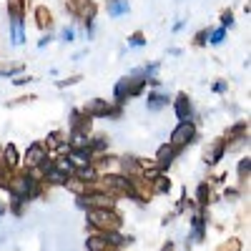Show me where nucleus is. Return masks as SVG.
Listing matches in <instances>:
<instances>
[{
	"mask_svg": "<svg viewBox=\"0 0 251 251\" xmlns=\"http://www.w3.org/2000/svg\"><path fill=\"white\" fill-rule=\"evenodd\" d=\"M214 91H216V93H221V91H226V83H216V86H214Z\"/></svg>",
	"mask_w": 251,
	"mask_h": 251,
	"instance_id": "obj_26",
	"label": "nucleus"
},
{
	"mask_svg": "<svg viewBox=\"0 0 251 251\" xmlns=\"http://www.w3.org/2000/svg\"><path fill=\"white\" fill-rule=\"evenodd\" d=\"M108 103L103 100V98H93V100H88L86 106H83V113H88L91 118H96V116H108Z\"/></svg>",
	"mask_w": 251,
	"mask_h": 251,
	"instance_id": "obj_7",
	"label": "nucleus"
},
{
	"mask_svg": "<svg viewBox=\"0 0 251 251\" xmlns=\"http://www.w3.org/2000/svg\"><path fill=\"white\" fill-rule=\"evenodd\" d=\"M35 23H38L40 30H50V28H53V15H50V10L40 5V8L35 10Z\"/></svg>",
	"mask_w": 251,
	"mask_h": 251,
	"instance_id": "obj_12",
	"label": "nucleus"
},
{
	"mask_svg": "<svg viewBox=\"0 0 251 251\" xmlns=\"http://www.w3.org/2000/svg\"><path fill=\"white\" fill-rule=\"evenodd\" d=\"M161 251H176V246H174V244H171V241H169V244H166V246H163V249H161Z\"/></svg>",
	"mask_w": 251,
	"mask_h": 251,
	"instance_id": "obj_27",
	"label": "nucleus"
},
{
	"mask_svg": "<svg viewBox=\"0 0 251 251\" xmlns=\"http://www.w3.org/2000/svg\"><path fill=\"white\" fill-rule=\"evenodd\" d=\"M241 246H244V244H241V239H239V236H231L228 241H224L216 251H241Z\"/></svg>",
	"mask_w": 251,
	"mask_h": 251,
	"instance_id": "obj_20",
	"label": "nucleus"
},
{
	"mask_svg": "<svg viewBox=\"0 0 251 251\" xmlns=\"http://www.w3.org/2000/svg\"><path fill=\"white\" fill-rule=\"evenodd\" d=\"M208 203H211V183L203 181L196 188V208H206Z\"/></svg>",
	"mask_w": 251,
	"mask_h": 251,
	"instance_id": "obj_10",
	"label": "nucleus"
},
{
	"mask_svg": "<svg viewBox=\"0 0 251 251\" xmlns=\"http://www.w3.org/2000/svg\"><path fill=\"white\" fill-rule=\"evenodd\" d=\"M63 143H66V136H63L60 131H53V133L46 138V149H48V151H58Z\"/></svg>",
	"mask_w": 251,
	"mask_h": 251,
	"instance_id": "obj_18",
	"label": "nucleus"
},
{
	"mask_svg": "<svg viewBox=\"0 0 251 251\" xmlns=\"http://www.w3.org/2000/svg\"><path fill=\"white\" fill-rule=\"evenodd\" d=\"M123 224L121 214L116 208H91L86 216V228L91 234H106V231H118Z\"/></svg>",
	"mask_w": 251,
	"mask_h": 251,
	"instance_id": "obj_1",
	"label": "nucleus"
},
{
	"mask_svg": "<svg viewBox=\"0 0 251 251\" xmlns=\"http://www.w3.org/2000/svg\"><path fill=\"white\" fill-rule=\"evenodd\" d=\"M106 8H108V13H111L113 18H118V15H123V13H128V0H108Z\"/></svg>",
	"mask_w": 251,
	"mask_h": 251,
	"instance_id": "obj_15",
	"label": "nucleus"
},
{
	"mask_svg": "<svg viewBox=\"0 0 251 251\" xmlns=\"http://www.w3.org/2000/svg\"><path fill=\"white\" fill-rule=\"evenodd\" d=\"M224 196H226V199H236V196H239V188H226Z\"/></svg>",
	"mask_w": 251,
	"mask_h": 251,
	"instance_id": "obj_25",
	"label": "nucleus"
},
{
	"mask_svg": "<svg viewBox=\"0 0 251 251\" xmlns=\"http://www.w3.org/2000/svg\"><path fill=\"white\" fill-rule=\"evenodd\" d=\"M224 38H226V28H219V30H214V33H208V43L219 46V43H221Z\"/></svg>",
	"mask_w": 251,
	"mask_h": 251,
	"instance_id": "obj_21",
	"label": "nucleus"
},
{
	"mask_svg": "<svg viewBox=\"0 0 251 251\" xmlns=\"http://www.w3.org/2000/svg\"><path fill=\"white\" fill-rule=\"evenodd\" d=\"M3 161L10 166V169H18V163H20V153H18V149L13 143H8L5 146V151H3Z\"/></svg>",
	"mask_w": 251,
	"mask_h": 251,
	"instance_id": "obj_13",
	"label": "nucleus"
},
{
	"mask_svg": "<svg viewBox=\"0 0 251 251\" xmlns=\"http://www.w3.org/2000/svg\"><path fill=\"white\" fill-rule=\"evenodd\" d=\"M176 156H178V149H176L174 143H166V146H161V149L156 151V158L153 161H156V166H158L161 171H166L176 161Z\"/></svg>",
	"mask_w": 251,
	"mask_h": 251,
	"instance_id": "obj_5",
	"label": "nucleus"
},
{
	"mask_svg": "<svg viewBox=\"0 0 251 251\" xmlns=\"http://www.w3.org/2000/svg\"><path fill=\"white\" fill-rule=\"evenodd\" d=\"M106 239H103V234H91L88 239H86V249L88 251H106Z\"/></svg>",
	"mask_w": 251,
	"mask_h": 251,
	"instance_id": "obj_14",
	"label": "nucleus"
},
{
	"mask_svg": "<svg viewBox=\"0 0 251 251\" xmlns=\"http://www.w3.org/2000/svg\"><path fill=\"white\" fill-rule=\"evenodd\" d=\"M151 183H153V194H169L171 191V178L163 176V174L158 178H153Z\"/></svg>",
	"mask_w": 251,
	"mask_h": 251,
	"instance_id": "obj_17",
	"label": "nucleus"
},
{
	"mask_svg": "<svg viewBox=\"0 0 251 251\" xmlns=\"http://www.w3.org/2000/svg\"><path fill=\"white\" fill-rule=\"evenodd\" d=\"M236 171H239V181H241V188H244L249 183V174H251V158L249 156L239 161V169Z\"/></svg>",
	"mask_w": 251,
	"mask_h": 251,
	"instance_id": "obj_16",
	"label": "nucleus"
},
{
	"mask_svg": "<svg viewBox=\"0 0 251 251\" xmlns=\"http://www.w3.org/2000/svg\"><path fill=\"white\" fill-rule=\"evenodd\" d=\"M146 103H149V108H151V111H161L166 103H169V96H163V93H151Z\"/></svg>",
	"mask_w": 251,
	"mask_h": 251,
	"instance_id": "obj_19",
	"label": "nucleus"
},
{
	"mask_svg": "<svg viewBox=\"0 0 251 251\" xmlns=\"http://www.w3.org/2000/svg\"><path fill=\"white\" fill-rule=\"evenodd\" d=\"M48 156V149H46V143H33L30 149L25 151V161H23V166L25 169H35V166L40 163Z\"/></svg>",
	"mask_w": 251,
	"mask_h": 251,
	"instance_id": "obj_6",
	"label": "nucleus"
},
{
	"mask_svg": "<svg viewBox=\"0 0 251 251\" xmlns=\"http://www.w3.org/2000/svg\"><path fill=\"white\" fill-rule=\"evenodd\" d=\"M224 156H226V141H224V138H219V141H214V143H208L206 151H203L206 166H216Z\"/></svg>",
	"mask_w": 251,
	"mask_h": 251,
	"instance_id": "obj_4",
	"label": "nucleus"
},
{
	"mask_svg": "<svg viewBox=\"0 0 251 251\" xmlns=\"http://www.w3.org/2000/svg\"><path fill=\"white\" fill-rule=\"evenodd\" d=\"M221 20H224V28H226V25H234V18H231V10H224Z\"/></svg>",
	"mask_w": 251,
	"mask_h": 251,
	"instance_id": "obj_24",
	"label": "nucleus"
},
{
	"mask_svg": "<svg viewBox=\"0 0 251 251\" xmlns=\"http://www.w3.org/2000/svg\"><path fill=\"white\" fill-rule=\"evenodd\" d=\"M103 239H106L108 246H116V249H123V246H128L133 241L131 236H123L121 228H118V231H106V234H103Z\"/></svg>",
	"mask_w": 251,
	"mask_h": 251,
	"instance_id": "obj_11",
	"label": "nucleus"
},
{
	"mask_svg": "<svg viewBox=\"0 0 251 251\" xmlns=\"http://www.w3.org/2000/svg\"><path fill=\"white\" fill-rule=\"evenodd\" d=\"M194 141H196V126H194V121H178V126L174 128L169 143H174L176 149L181 151V149H186V146L194 143Z\"/></svg>",
	"mask_w": 251,
	"mask_h": 251,
	"instance_id": "obj_3",
	"label": "nucleus"
},
{
	"mask_svg": "<svg viewBox=\"0 0 251 251\" xmlns=\"http://www.w3.org/2000/svg\"><path fill=\"white\" fill-rule=\"evenodd\" d=\"M118 166H121L123 176H136V174H141V163H138L136 156H123V158H118Z\"/></svg>",
	"mask_w": 251,
	"mask_h": 251,
	"instance_id": "obj_9",
	"label": "nucleus"
},
{
	"mask_svg": "<svg viewBox=\"0 0 251 251\" xmlns=\"http://www.w3.org/2000/svg\"><path fill=\"white\" fill-rule=\"evenodd\" d=\"M143 43H146L143 33H133V38H131V46H143Z\"/></svg>",
	"mask_w": 251,
	"mask_h": 251,
	"instance_id": "obj_23",
	"label": "nucleus"
},
{
	"mask_svg": "<svg viewBox=\"0 0 251 251\" xmlns=\"http://www.w3.org/2000/svg\"><path fill=\"white\" fill-rule=\"evenodd\" d=\"M116 201L111 194H103V191H91V194H80L75 196V206L78 208H86V211H91V208H116Z\"/></svg>",
	"mask_w": 251,
	"mask_h": 251,
	"instance_id": "obj_2",
	"label": "nucleus"
},
{
	"mask_svg": "<svg viewBox=\"0 0 251 251\" xmlns=\"http://www.w3.org/2000/svg\"><path fill=\"white\" fill-rule=\"evenodd\" d=\"M80 75H73V78H66V80H58V88H66V86H73V83H78Z\"/></svg>",
	"mask_w": 251,
	"mask_h": 251,
	"instance_id": "obj_22",
	"label": "nucleus"
},
{
	"mask_svg": "<svg viewBox=\"0 0 251 251\" xmlns=\"http://www.w3.org/2000/svg\"><path fill=\"white\" fill-rule=\"evenodd\" d=\"M106 251H123V249H116V246H106Z\"/></svg>",
	"mask_w": 251,
	"mask_h": 251,
	"instance_id": "obj_28",
	"label": "nucleus"
},
{
	"mask_svg": "<svg viewBox=\"0 0 251 251\" xmlns=\"http://www.w3.org/2000/svg\"><path fill=\"white\" fill-rule=\"evenodd\" d=\"M174 108H176V118L178 121H191V100H188L186 93H178Z\"/></svg>",
	"mask_w": 251,
	"mask_h": 251,
	"instance_id": "obj_8",
	"label": "nucleus"
}]
</instances>
